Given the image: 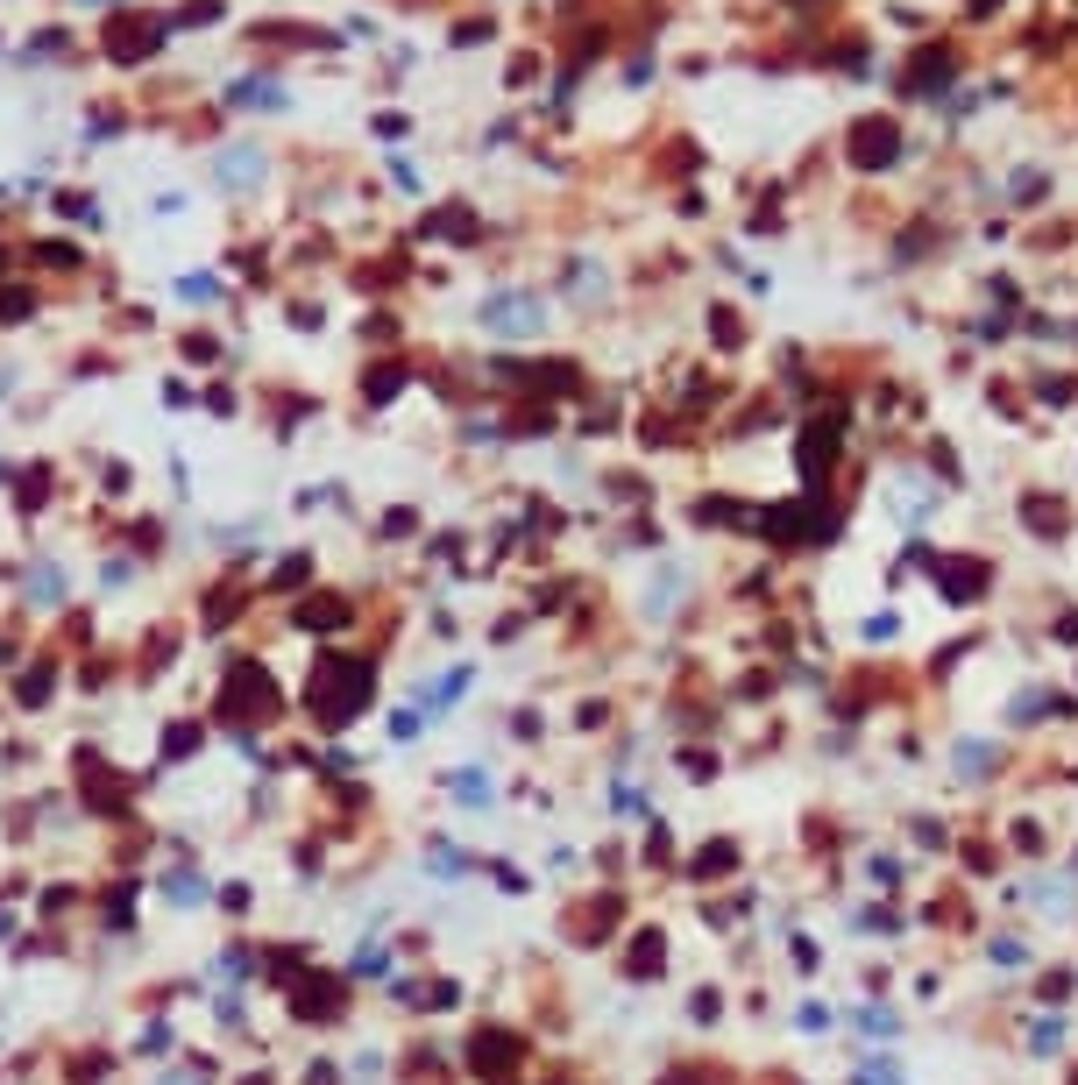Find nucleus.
Returning <instances> with one entry per match:
<instances>
[{"label": "nucleus", "mask_w": 1078, "mask_h": 1085, "mask_svg": "<svg viewBox=\"0 0 1078 1085\" xmlns=\"http://www.w3.org/2000/svg\"><path fill=\"white\" fill-rule=\"evenodd\" d=\"M674 596H681V568H667V575H660V596H646V617H667V610H674Z\"/></svg>", "instance_id": "nucleus-9"}, {"label": "nucleus", "mask_w": 1078, "mask_h": 1085, "mask_svg": "<svg viewBox=\"0 0 1078 1085\" xmlns=\"http://www.w3.org/2000/svg\"><path fill=\"white\" fill-rule=\"evenodd\" d=\"M369 681H376L369 660H320V674H313V710H320V724H348L355 703L369 695Z\"/></svg>", "instance_id": "nucleus-1"}, {"label": "nucleus", "mask_w": 1078, "mask_h": 1085, "mask_svg": "<svg viewBox=\"0 0 1078 1085\" xmlns=\"http://www.w3.org/2000/svg\"><path fill=\"white\" fill-rule=\"evenodd\" d=\"M483 327L504 334V341H518V334H539L547 320H539V298H525V291H497V298H483Z\"/></svg>", "instance_id": "nucleus-2"}, {"label": "nucleus", "mask_w": 1078, "mask_h": 1085, "mask_svg": "<svg viewBox=\"0 0 1078 1085\" xmlns=\"http://www.w3.org/2000/svg\"><path fill=\"white\" fill-rule=\"evenodd\" d=\"M986 958H993V965H1029V944H1022V937H993Z\"/></svg>", "instance_id": "nucleus-10"}, {"label": "nucleus", "mask_w": 1078, "mask_h": 1085, "mask_svg": "<svg viewBox=\"0 0 1078 1085\" xmlns=\"http://www.w3.org/2000/svg\"><path fill=\"white\" fill-rule=\"evenodd\" d=\"M29 589H36V603H57V596H64V575H57V568H50V561H43V568H36V582H29Z\"/></svg>", "instance_id": "nucleus-11"}, {"label": "nucleus", "mask_w": 1078, "mask_h": 1085, "mask_svg": "<svg viewBox=\"0 0 1078 1085\" xmlns=\"http://www.w3.org/2000/svg\"><path fill=\"white\" fill-rule=\"evenodd\" d=\"M1057 1050H1064V1022H1057V1015L1029 1022V1057H1057Z\"/></svg>", "instance_id": "nucleus-6"}, {"label": "nucleus", "mask_w": 1078, "mask_h": 1085, "mask_svg": "<svg viewBox=\"0 0 1078 1085\" xmlns=\"http://www.w3.org/2000/svg\"><path fill=\"white\" fill-rule=\"evenodd\" d=\"M859 1085H908L901 1057H859Z\"/></svg>", "instance_id": "nucleus-7"}, {"label": "nucleus", "mask_w": 1078, "mask_h": 1085, "mask_svg": "<svg viewBox=\"0 0 1078 1085\" xmlns=\"http://www.w3.org/2000/svg\"><path fill=\"white\" fill-rule=\"evenodd\" d=\"M1043 717H1050V688H1022L1015 703H1008V724H1015V731H1036Z\"/></svg>", "instance_id": "nucleus-4"}, {"label": "nucleus", "mask_w": 1078, "mask_h": 1085, "mask_svg": "<svg viewBox=\"0 0 1078 1085\" xmlns=\"http://www.w3.org/2000/svg\"><path fill=\"white\" fill-rule=\"evenodd\" d=\"M454 795H461V802H490V773H483V766H461V773H454Z\"/></svg>", "instance_id": "nucleus-8"}, {"label": "nucleus", "mask_w": 1078, "mask_h": 1085, "mask_svg": "<svg viewBox=\"0 0 1078 1085\" xmlns=\"http://www.w3.org/2000/svg\"><path fill=\"white\" fill-rule=\"evenodd\" d=\"M1036 908H1057V915H1064V908H1078V880H1071V873L1036 880Z\"/></svg>", "instance_id": "nucleus-5"}, {"label": "nucleus", "mask_w": 1078, "mask_h": 1085, "mask_svg": "<svg viewBox=\"0 0 1078 1085\" xmlns=\"http://www.w3.org/2000/svg\"><path fill=\"white\" fill-rule=\"evenodd\" d=\"M1071 1085H1078V1078H1071Z\"/></svg>", "instance_id": "nucleus-13"}, {"label": "nucleus", "mask_w": 1078, "mask_h": 1085, "mask_svg": "<svg viewBox=\"0 0 1078 1085\" xmlns=\"http://www.w3.org/2000/svg\"><path fill=\"white\" fill-rule=\"evenodd\" d=\"M859 1029H866V1036H894V1029H901V1022H894V1015H887V1007H866V1015H859Z\"/></svg>", "instance_id": "nucleus-12"}, {"label": "nucleus", "mask_w": 1078, "mask_h": 1085, "mask_svg": "<svg viewBox=\"0 0 1078 1085\" xmlns=\"http://www.w3.org/2000/svg\"><path fill=\"white\" fill-rule=\"evenodd\" d=\"M951 766H958V781H993V773H1000V745L993 738H958L951 745Z\"/></svg>", "instance_id": "nucleus-3"}]
</instances>
